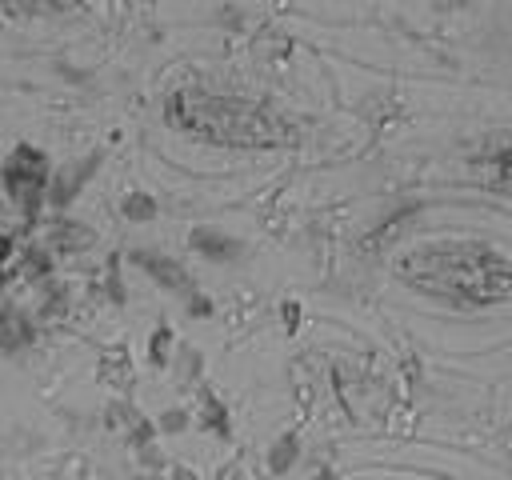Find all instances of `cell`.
Segmentation results:
<instances>
[{"instance_id": "obj_1", "label": "cell", "mask_w": 512, "mask_h": 480, "mask_svg": "<svg viewBox=\"0 0 512 480\" xmlns=\"http://www.w3.org/2000/svg\"><path fill=\"white\" fill-rule=\"evenodd\" d=\"M172 116L188 128V132H204L216 140H232V144H268L276 140L272 124L240 100H224V96H204V92H184L172 104Z\"/></svg>"}, {"instance_id": "obj_2", "label": "cell", "mask_w": 512, "mask_h": 480, "mask_svg": "<svg viewBox=\"0 0 512 480\" xmlns=\"http://www.w3.org/2000/svg\"><path fill=\"white\" fill-rule=\"evenodd\" d=\"M40 180H44V160H40L32 148H20V152L12 156L8 184H12V188H16V196H20V192H36V188H40Z\"/></svg>"}, {"instance_id": "obj_3", "label": "cell", "mask_w": 512, "mask_h": 480, "mask_svg": "<svg viewBox=\"0 0 512 480\" xmlns=\"http://www.w3.org/2000/svg\"><path fill=\"white\" fill-rule=\"evenodd\" d=\"M4 252H8V240H0V260H4Z\"/></svg>"}]
</instances>
